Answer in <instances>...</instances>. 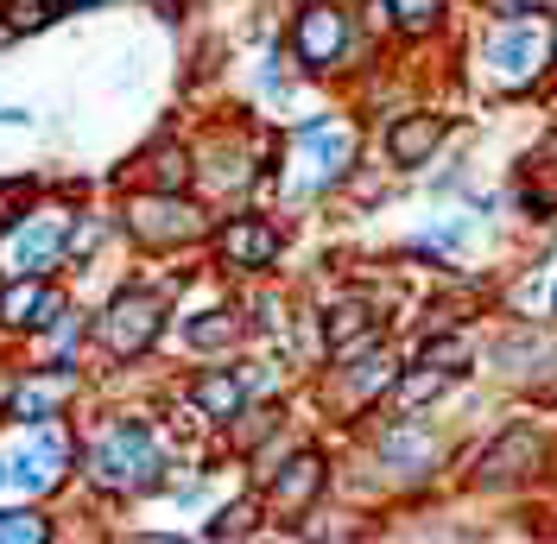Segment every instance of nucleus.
<instances>
[{
	"mask_svg": "<svg viewBox=\"0 0 557 544\" xmlns=\"http://www.w3.org/2000/svg\"><path fill=\"white\" fill-rule=\"evenodd\" d=\"M475 76L494 102H539L557 83V7H494L475 33Z\"/></svg>",
	"mask_w": 557,
	"mask_h": 544,
	"instance_id": "1",
	"label": "nucleus"
},
{
	"mask_svg": "<svg viewBox=\"0 0 557 544\" xmlns=\"http://www.w3.org/2000/svg\"><path fill=\"white\" fill-rule=\"evenodd\" d=\"M273 171H278V184H285V197H298V203L348 190L361 177V127L348 114H311V121L292 127Z\"/></svg>",
	"mask_w": 557,
	"mask_h": 544,
	"instance_id": "2",
	"label": "nucleus"
},
{
	"mask_svg": "<svg viewBox=\"0 0 557 544\" xmlns=\"http://www.w3.org/2000/svg\"><path fill=\"white\" fill-rule=\"evenodd\" d=\"M552 469H557V431L552 424H539V418H507V424L469 456L462 487L482 494V500H513V494L545 487Z\"/></svg>",
	"mask_w": 557,
	"mask_h": 544,
	"instance_id": "3",
	"label": "nucleus"
},
{
	"mask_svg": "<svg viewBox=\"0 0 557 544\" xmlns=\"http://www.w3.org/2000/svg\"><path fill=\"white\" fill-rule=\"evenodd\" d=\"M83 475L108 494H152V487H165V443L146 418H114L89 437Z\"/></svg>",
	"mask_w": 557,
	"mask_h": 544,
	"instance_id": "4",
	"label": "nucleus"
},
{
	"mask_svg": "<svg viewBox=\"0 0 557 544\" xmlns=\"http://www.w3.org/2000/svg\"><path fill=\"white\" fill-rule=\"evenodd\" d=\"M482 368L494 374V386H507L520 399H557V323H545V317L500 323L494 342L482 348Z\"/></svg>",
	"mask_w": 557,
	"mask_h": 544,
	"instance_id": "5",
	"label": "nucleus"
},
{
	"mask_svg": "<svg viewBox=\"0 0 557 544\" xmlns=\"http://www.w3.org/2000/svg\"><path fill=\"white\" fill-rule=\"evenodd\" d=\"M368 456H374V469H381L393 487L418 494V487H431V481L450 469L456 443H450V431L431 424L424 411H386V424L374 431Z\"/></svg>",
	"mask_w": 557,
	"mask_h": 544,
	"instance_id": "6",
	"label": "nucleus"
},
{
	"mask_svg": "<svg viewBox=\"0 0 557 544\" xmlns=\"http://www.w3.org/2000/svg\"><path fill=\"white\" fill-rule=\"evenodd\" d=\"M361 45V26L343 0H298L292 7V26H285V51H292V70L298 76H336L348 70Z\"/></svg>",
	"mask_w": 557,
	"mask_h": 544,
	"instance_id": "7",
	"label": "nucleus"
},
{
	"mask_svg": "<svg viewBox=\"0 0 557 544\" xmlns=\"http://www.w3.org/2000/svg\"><path fill=\"white\" fill-rule=\"evenodd\" d=\"M127 228H134V240L146 254H184V247L209 240L215 222H209V209L190 203L184 190H146V197L127 203Z\"/></svg>",
	"mask_w": 557,
	"mask_h": 544,
	"instance_id": "8",
	"label": "nucleus"
},
{
	"mask_svg": "<svg viewBox=\"0 0 557 544\" xmlns=\"http://www.w3.org/2000/svg\"><path fill=\"white\" fill-rule=\"evenodd\" d=\"M165 317H172L165 292H152V285H127V292H114L108 310L96 317V342H102L114 361H139L152 342L165 336Z\"/></svg>",
	"mask_w": 557,
	"mask_h": 544,
	"instance_id": "9",
	"label": "nucleus"
},
{
	"mask_svg": "<svg viewBox=\"0 0 557 544\" xmlns=\"http://www.w3.org/2000/svg\"><path fill=\"white\" fill-rule=\"evenodd\" d=\"M323 487H330V456H323L317 443H292V449H278V462L260 469V500H267V512H278V519L311 512L317 500H323Z\"/></svg>",
	"mask_w": 557,
	"mask_h": 544,
	"instance_id": "10",
	"label": "nucleus"
},
{
	"mask_svg": "<svg viewBox=\"0 0 557 544\" xmlns=\"http://www.w3.org/2000/svg\"><path fill=\"white\" fill-rule=\"evenodd\" d=\"M450 139H456V114H444V108H399V114H386V127H381L386 171L412 177V171L437 165V152Z\"/></svg>",
	"mask_w": 557,
	"mask_h": 544,
	"instance_id": "11",
	"label": "nucleus"
},
{
	"mask_svg": "<svg viewBox=\"0 0 557 544\" xmlns=\"http://www.w3.org/2000/svg\"><path fill=\"white\" fill-rule=\"evenodd\" d=\"M209 247L228 272H273L278 254H285V235H278V222L267 209H235L209 228Z\"/></svg>",
	"mask_w": 557,
	"mask_h": 544,
	"instance_id": "12",
	"label": "nucleus"
},
{
	"mask_svg": "<svg viewBox=\"0 0 557 544\" xmlns=\"http://www.w3.org/2000/svg\"><path fill=\"white\" fill-rule=\"evenodd\" d=\"M317 336H323V361H348V355H368L386 342V310L368 292H343L336 305L317 317Z\"/></svg>",
	"mask_w": 557,
	"mask_h": 544,
	"instance_id": "13",
	"label": "nucleus"
},
{
	"mask_svg": "<svg viewBox=\"0 0 557 544\" xmlns=\"http://www.w3.org/2000/svg\"><path fill=\"white\" fill-rule=\"evenodd\" d=\"M399 380V355L393 348H368V355H348V361H330V393H336V411L343 418H361V411H381L386 393Z\"/></svg>",
	"mask_w": 557,
	"mask_h": 544,
	"instance_id": "14",
	"label": "nucleus"
},
{
	"mask_svg": "<svg viewBox=\"0 0 557 544\" xmlns=\"http://www.w3.org/2000/svg\"><path fill=\"white\" fill-rule=\"evenodd\" d=\"M64 240H70V215L33 209V215L13 222V235L0 247V267H7V279H38V272H51L64 260Z\"/></svg>",
	"mask_w": 557,
	"mask_h": 544,
	"instance_id": "15",
	"label": "nucleus"
},
{
	"mask_svg": "<svg viewBox=\"0 0 557 544\" xmlns=\"http://www.w3.org/2000/svg\"><path fill=\"white\" fill-rule=\"evenodd\" d=\"M184 399H190V411H197L203 424H228V418L247 406L242 368H197L190 386H184Z\"/></svg>",
	"mask_w": 557,
	"mask_h": 544,
	"instance_id": "16",
	"label": "nucleus"
},
{
	"mask_svg": "<svg viewBox=\"0 0 557 544\" xmlns=\"http://www.w3.org/2000/svg\"><path fill=\"white\" fill-rule=\"evenodd\" d=\"M450 7L456 0H368V20L399 38H437L450 26Z\"/></svg>",
	"mask_w": 557,
	"mask_h": 544,
	"instance_id": "17",
	"label": "nucleus"
},
{
	"mask_svg": "<svg viewBox=\"0 0 557 544\" xmlns=\"http://www.w3.org/2000/svg\"><path fill=\"white\" fill-rule=\"evenodd\" d=\"M412 361H431V368H444V374H456V380L482 374V348H475V336H469L462 323L424 330V336L412 342Z\"/></svg>",
	"mask_w": 557,
	"mask_h": 544,
	"instance_id": "18",
	"label": "nucleus"
},
{
	"mask_svg": "<svg viewBox=\"0 0 557 544\" xmlns=\"http://www.w3.org/2000/svg\"><path fill=\"white\" fill-rule=\"evenodd\" d=\"M462 380L444 374V368H431V361H412L406 355V368H399V380H393V393H386L381 411H431L437 399H450Z\"/></svg>",
	"mask_w": 557,
	"mask_h": 544,
	"instance_id": "19",
	"label": "nucleus"
},
{
	"mask_svg": "<svg viewBox=\"0 0 557 544\" xmlns=\"http://www.w3.org/2000/svg\"><path fill=\"white\" fill-rule=\"evenodd\" d=\"M64 317V298L58 292H45L38 279H13L7 292H0V323H13V330H45V323H58Z\"/></svg>",
	"mask_w": 557,
	"mask_h": 544,
	"instance_id": "20",
	"label": "nucleus"
},
{
	"mask_svg": "<svg viewBox=\"0 0 557 544\" xmlns=\"http://www.w3.org/2000/svg\"><path fill=\"white\" fill-rule=\"evenodd\" d=\"M242 336H247L242 310H197V317H184V342L197 355H222V348H235Z\"/></svg>",
	"mask_w": 557,
	"mask_h": 544,
	"instance_id": "21",
	"label": "nucleus"
},
{
	"mask_svg": "<svg viewBox=\"0 0 557 544\" xmlns=\"http://www.w3.org/2000/svg\"><path fill=\"white\" fill-rule=\"evenodd\" d=\"M64 393H76V374H70V368H58V380H45V386H38V380H26V386H20V393H13V418H26V424H45V418H58V399H64Z\"/></svg>",
	"mask_w": 557,
	"mask_h": 544,
	"instance_id": "22",
	"label": "nucleus"
},
{
	"mask_svg": "<svg viewBox=\"0 0 557 544\" xmlns=\"http://www.w3.org/2000/svg\"><path fill=\"white\" fill-rule=\"evenodd\" d=\"M260 519H267V500H260V487H253V494L228 500V507H222L215 519H209V526H203V539H247V532H253Z\"/></svg>",
	"mask_w": 557,
	"mask_h": 544,
	"instance_id": "23",
	"label": "nucleus"
},
{
	"mask_svg": "<svg viewBox=\"0 0 557 544\" xmlns=\"http://www.w3.org/2000/svg\"><path fill=\"white\" fill-rule=\"evenodd\" d=\"M146 165H152L146 171V190H190V177H197L190 152H177V146H159Z\"/></svg>",
	"mask_w": 557,
	"mask_h": 544,
	"instance_id": "24",
	"label": "nucleus"
},
{
	"mask_svg": "<svg viewBox=\"0 0 557 544\" xmlns=\"http://www.w3.org/2000/svg\"><path fill=\"white\" fill-rule=\"evenodd\" d=\"M51 519L45 512H0V544H45Z\"/></svg>",
	"mask_w": 557,
	"mask_h": 544,
	"instance_id": "25",
	"label": "nucleus"
},
{
	"mask_svg": "<svg viewBox=\"0 0 557 544\" xmlns=\"http://www.w3.org/2000/svg\"><path fill=\"white\" fill-rule=\"evenodd\" d=\"M482 13H494V7H557V0H475Z\"/></svg>",
	"mask_w": 557,
	"mask_h": 544,
	"instance_id": "26",
	"label": "nucleus"
},
{
	"mask_svg": "<svg viewBox=\"0 0 557 544\" xmlns=\"http://www.w3.org/2000/svg\"><path fill=\"white\" fill-rule=\"evenodd\" d=\"M64 7H102V0H64Z\"/></svg>",
	"mask_w": 557,
	"mask_h": 544,
	"instance_id": "27",
	"label": "nucleus"
}]
</instances>
